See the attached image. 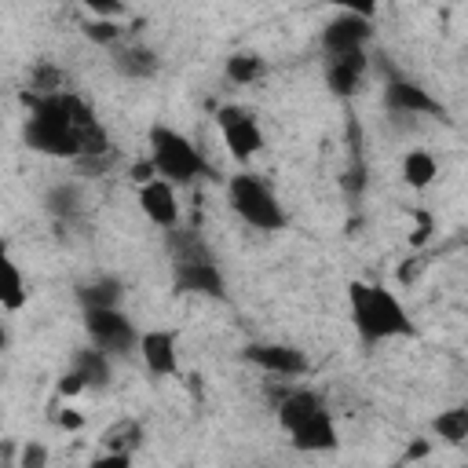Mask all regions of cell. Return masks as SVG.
Instances as JSON below:
<instances>
[{"label":"cell","mask_w":468,"mask_h":468,"mask_svg":"<svg viewBox=\"0 0 468 468\" xmlns=\"http://www.w3.org/2000/svg\"><path fill=\"white\" fill-rule=\"evenodd\" d=\"M22 102L29 110L22 124V143L29 150L48 154V157H69V161L113 150L106 128L95 121V110L69 88L51 91V95L22 91Z\"/></svg>","instance_id":"obj_1"},{"label":"cell","mask_w":468,"mask_h":468,"mask_svg":"<svg viewBox=\"0 0 468 468\" xmlns=\"http://www.w3.org/2000/svg\"><path fill=\"white\" fill-rule=\"evenodd\" d=\"M347 300H351V322L362 344H380V340H395V336H413V322L402 307V300L384 289V285H369V282H351L347 285Z\"/></svg>","instance_id":"obj_2"},{"label":"cell","mask_w":468,"mask_h":468,"mask_svg":"<svg viewBox=\"0 0 468 468\" xmlns=\"http://www.w3.org/2000/svg\"><path fill=\"white\" fill-rule=\"evenodd\" d=\"M278 424L292 435V446L303 453H322L336 446V424L325 410V402L307 388H285L278 399Z\"/></svg>","instance_id":"obj_3"},{"label":"cell","mask_w":468,"mask_h":468,"mask_svg":"<svg viewBox=\"0 0 468 468\" xmlns=\"http://www.w3.org/2000/svg\"><path fill=\"white\" fill-rule=\"evenodd\" d=\"M146 143H150L154 172H157L161 179L183 186V183H194V179H201V176H212V165L197 154V146H194L183 132H176V128H168V124H154V128L146 132Z\"/></svg>","instance_id":"obj_4"},{"label":"cell","mask_w":468,"mask_h":468,"mask_svg":"<svg viewBox=\"0 0 468 468\" xmlns=\"http://www.w3.org/2000/svg\"><path fill=\"white\" fill-rule=\"evenodd\" d=\"M227 201H230L234 216L245 219L252 230L271 234V230H282V227L289 223V216H285L278 194L271 190V183H263V179L252 176V172L230 176V183H227Z\"/></svg>","instance_id":"obj_5"},{"label":"cell","mask_w":468,"mask_h":468,"mask_svg":"<svg viewBox=\"0 0 468 468\" xmlns=\"http://www.w3.org/2000/svg\"><path fill=\"white\" fill-rule=\"evenodd\" d=\"M216 124H219L223 146L234 161L245 165L263 150V132H260V121L252 117V110H245L238 102H227V106L216 110Z\"/></svg>","instance_id":"obj_6"},{"label":"cell","mask_w":468,"mask_h":468,"mask_svg":"<svg viewBox=\"0 0 468 468\" xmlns=\"http://www.w3.org/2000/svg\"><path fill=\"white\" fill-rule=\"evenodd\" d=\"M84 329L106 355H128L139 344V333L121 307H84Z\"/></svg>","instance_id":"obj_7"},{"label":"cell","mask_w":468,"mask_h":468,"mask_svg":"<svg viewBox=\"0 0 468 468\" xmlns=\"http://www.w3.org/2000/svg\"><path fill=\"white\" fill-rule=\"evenodd\" d=\"M172 289L176 292L212 296V300H223L227 296V285H223V274H219L216 256L212 260H183V263H172Z\"/></svg>","instance_id":"obj_8"},{"label":"cell","mask_w":468,"mask_h":468,"mask_svg":"<svg viewBox=\"0 0 468 468\" xmlns=\"http://www.w3.org/2000/svg\"><path fill=\"white\" fill-rule=\"evenodd\" d=\"M384 106L399 117H417V113H431V117H442V102L428 95V88H420L417 80H402V77H391L384 84Z\"/></svg>","instance_id":"obj_9"},{"label":"cell","mask_w":468,"mask_h":468,"mask_svg":"<svg viewBox=\"0 0 468 468\" xmlns=\"http://www.w3.org/2000/svg\"><path fill=\"white\" fill-rule=\"evenodd\" d=\"M139 208H143V216H146L154 227H161V230L179 227V201H176V190H172V183L161 179V176L139 183Z\"/></svg>","instance_id":"obj_10"},{"label":"cell","mask_w":468,"mask_h":468,"mask_svg":"<svg viewBox=\"0 0 468 468\" xmlns=\"http://www.w3.org/2000/svg\"><path fill=\"white\" fill-rule=\"evenodd\" d=\"M373 37V18L340 11L325 29H322V48L325 55H340V51H358L366 48V40Z\"/></svg>","instance_id":"obj_11"},{"label":"cell","mask_w":468,"mask_h":468,"mask_svg":"<svg viewBox=\"0 0 468 468\" xmlns=\"http://www.w3.org/2000/svg\"><path fill=\"white\" fill-rule=\"evenodd\" d=\"M245 362L274 373V377H300L307 373V358L292 344H245Z\"/></svg>","instance_id":"obj_12"},{"label":"cell","mask_w":468,"mask_h":468,"mask_svg":"<svg viewBox=\"0 0 468 468\" xmlns=\"http://www.w3.org/2000/svg\"><path fill=\"white\" fill-rule=\"evenodd\" d=\"M139 355L154 377H172L179 373V340L172 329H146L139 336Z\"/></svg>","instance_id":"obj_13"},{"label":"cell","mask_w":468,"mask_h":468,"mask_svg":"<svg viewBox=\"0 0 468 468\" xmlns=\"http://www.w3.org/2000/svg\"><path fill=\"white\" fill-rule=\"evenodd\" d=\"M366 66H369V58H366V51H362V48H358V51L325 55V84H329V91H333V95H340V99L355 95V91H358V84H362Z\"/></svg>","instance_id":"obj_14"},{"label":"cell","mask_w":468,"mask_h":468,"mask_svg":"<svg viewBox=\"0 0 468 468\" xmlns=\"http://www.w3.org/2000/svg\"><path fill=\"white\" fill-rule=\"evenodd\" d=\"M113 69L128 80H150L161 69L157 51L143 48V44H113Z\"/></svg>","instance_id":"obj_15"},{"label":"cell","mask_w":468,"mask_h":468,"mask_svg":"<svg viewBox=\"0 0 468 468\" xmlns=\"http://www.w3.org/2000/svg\"><path fill=\"white\" fill-rule=\"evenodd\" d=\"M22 303H26V282H22L18 263L11 260L7 241L0 238V307H7V311H22Z\"/></svg>","instance_id":"obj_16"},{"label":"cell","mask_w":468,"mask_h":468,"mask_svg":"<svg viewBox=\"0 0 468 468\" xmlns=\"http://www.w3.org/2000/svg\"><path fill=\"white\" fill-rule=\"evenodd\" d=\"M84 388H106L110 384V355L102 347H84L73 355V369H69Z\"/></svg>","instance_id":"obj_17"},{"label":"cell","mask_w":468,"mask_h":468,"mask_svg":"<svg viewBox=\"0 0 468 468\" xmlns=\"http://www.w3.org/2000/svg\"><path fill=\"white\" fill-rule=\"evenodd\" d=\"M121 296H124V285H121V278H113V274H102V278H95V282L77 285L80 307H121Z\"/></svg>","instance_id":"obj_18"},{"label":"cell","mask_w":468,"mask_h":468,"mask_svg":"<svg viewBox=\"0 0 468 468\" xmlns=\"http://www.w3.org/2000/svg\"><path fill=\"white\" fill-rule=\"evenodd\" d=\"M165 245H168L172 263H183V260H212V249L201 241L197 230H179V227H172L168 238H165Z\"/></svg>","instance_id":"obj_19"},{"label":"cell","mask_w":468,"mask_h":468,"mask_svg":"<svg viewBox=\"0 0 468 468\" xmlns=\"http://www.w3.org/2000/svg\"><path fill=\"white\" fill-rule=\"evenodd\" d=\"M435 176H439V165H435V157L428 150H410L402 157V179H406V186L424 190V186H431Z\"/></svg>","instance_id":"obj_20"},{"label":"cell","mask_w":468,"mask_h":468,"mask_svg":"<svg viewBox=\"0 0 468 468\" xmlns=\"http://www.w3.org/2000/svg\"><path fill=\"white\" fill-rule=\"evenodd\" d=\"M44 205H48V212L58 216V219H77L84 197H80V186H77V183H58V186H51V190L44 194Z\"/></svg>","instance_id":"obj_21"},{"label":"cell","mask_w":468,"mask_h":468,"mask_svg":"<svg viewBox=\"0 0 468 468\" xmlns=\"http://www.w3.org/2000/svg\"><path fill=\"white\" fill-rule=\"evenodd\" d=\"M431 428L439 431V439H442V442L461 446V442L468 439V410H464V406H453V410L439 413V417L431 420Z\"/></svg>","instance_id":"obj_22"},{"label":"cell","mask_w":468,"mask_h":468,"mask_svg":"<svg viewBox=\"0 0 468 468\" xmlns=\"http://www.w3.org/2000/svg\"><path fill=\"white\" fill-rule=\"evenodd\" d=\"M263 73H267V66H263V58L252 55V51H238V55L227 58V77H230L234 84H252V80H260Z\"/></svg>","instance_id":"obj_23"},{"label":"cell","mask_w":468,"mask_h":468,"mask_svg":"<svg viewBox=\"0 0 468 468\" xmlns=\"http://www.w3.org/2000/svg\"><path fill=\"white\" fill-rule=\"evenodd\" d=\"M139 439H143V424L139 420H117V424H110L102 431V442L110 450H124V453H132L139 446Z\"/></svg>","instance_id":"obj_24"},{"label":"cell","mask_w":468,"mask_h":468,"mask_svg":"<svg viewBox=\"0 0 468 468\" xmlns=\"http://www.w3.org/2000/svg\"><path fill=\"white\" fill-rule=\"evenodd\" d=\"M29 91L33 95H51V91H66V73L51 62H37L33 77H29Z\"/></svg>","instance_id":"obj_25"},{"label":"cell","mask_w":468,"mask_h":468,"mask_svg":"<svg viewBox=\"0 0 468 468\" xmlns=\"http://www.w3.org/2000/svg\"><path fill=\"white\" fill-rule=\"evenodd\" d=\"M84 37L102 48H113V44H121V26H117V18H91V22H84Z\"/></svg>","instance_id":"obj_26"},{"label":"cell","mask_w":468,"mask_h":468,"mask_svg":"<svg viewBox=\"0 0 468 468\" xmlns=\"http://www.w3.org/2000/svg\"><path fill=\"white\" fill-rule=\"evenodd\" d=\"M340 11H351V15H362V18H373V11L380 7V0H333Z\"/></svg>","instance_id":"obj_27"},{"label":"cell","mask_w":468,"mask_h":468,"mask_svg":"<svg viewBox=\"0 0 468 468\" xmlns=\"http://www.w3.org/2000/svg\"><path fill=\"white\" fill-rule=\"evenodd\" d=\"M95 15H102V18H117L124 7H121V0H84Z\"/></svg>","instance_id":"obj_28"},{"label":"cell","mask_w":468,"mask_h":468,"mask_svg":"<svg viewBox=\"0 0 468 468\" xmlns=\"http://www.w3.org/2000/svg\"><path fill=\"white\" fill-rule=\"evenodd\" d=\"M44 461H48V450H44V446H37V442H29V446L22 450V464H26V468H40Z\"/></svg>","instance_id":"obj_29"},{"label":"cell","mask_w":468,"mask_h":468,"mask_svg":"<svg viewBox=\"0 0 468 468\" xmlns=\"http://www.w3.org/2000/svg\"><path fill=\"white\" fill-rule=\"evenodd\" d=\"M128 176H132L135 183H146V179H154L157 172H154V161H146V157H143V161H135V165L128 168Z\"/></svg>","instance_id":"obj_30"},{"label":"cell","mask_w":468,"mask_h":468,"mask_svg":"<svg viewBox=\"0 0 468 468\" xmlns=\"http://www.w3.org/2000/svg\"><path fill=\"white\" fill-rule=\"evenodd\" d=\"M431 234V216L428 212H417V230H413V245H424Z\"/></svg>","instance_id":"obj_31"},{"label":"cell","mask_w":468,"mask_h":468,"mask_svg":"<svg viewBox=\"0 0 468 468\" xmlns=\"http://www.w3.org/2000/svg\"><path fill=\"white\" fill-rule=\"evenodd\" d=\"M55 420H58V428H66V431H77V428L84 424V417H80V413H66V410H58V417H55Z\"/></svg>","instance_id":"obj_32"},{"label":"cell","mask_w":468,"mask_h":468,"mask_svg":"<svg viewBox=\"0 0 468 468\" xmlns=\"http://www.w3.org/2000/svg\"><path fill=\"white\" fill-rule=\"evenodd\" d=\"M80 388H84V384H80L73 373H66V377H62V384H58V395H77Z\"/></svg>","instance_id":"obj_33"},{"label":"cell","mask_w":468,"mask_h":468,"mask_svg":"<svg viewBox=\"0 0 468 468\" xmlns=\"http://www.w3.org/2000/svg\"><path fill=\"white\" fill-rule=\"evenodd\" d=\"M420 457H428V442H413V446L402 453V461H420Z\"/></svg>","instance_id":"obj_34"},{"label":"cell","mask_w":468,"mask_h":468,"mask_svg":"<svg viewBox=\"0 0 468 468\" xmlns=\"http://www.w3.org/2000/svg\"><path fill=\"white\" fill-rule=\"evenodd\" d=\"M4 344H7V333H4V325H0V351H4Z\"/></svg>","instance_id":"obj_35"}]
</instances>
